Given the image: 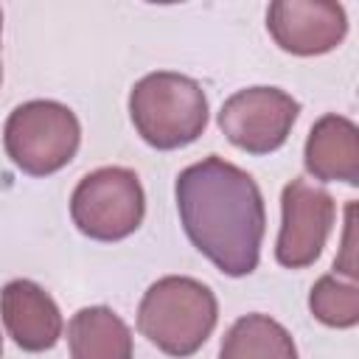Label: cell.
Listing matches in <instances>:
<instances>
[{
  "label": "cell",
  "instance_id": "6da1fadb",
  "mask_svg": "<svg viewBox=\"0 0 359 359\" xmlns=\"http://www.w3.org/2000/svg\"><path fill=\"white\" fill-rule=\"evenodd\" d=\"M174 196L185 236L216 269L241 278L258 266L266 213L244 168L210 154L180 171Z\"/></svg>",
  "mask_w": 359,
  "mask_h": 359
},
{
  "label": "cell",
  "instance_id": "7a4b0ae2",
  "mask_svg": "<svg viewBox=\"0 0 359 359\" xmlns=\"http://www.w3.org/2000/svg\"><path fill=\"white\" fill-rule=\"evenodd\" d=\"M219 303L210 286L185 275H165L154 280L140 306L137 328L163 353L185 359L196 353L213 334Z\"/></svg>",
  "mask_w": 359,
  "mask_h": 359
},
{
  "label": "cell",
  "instance_id": "3957f363",
  "mask_svg": "<svg viewBox=\"0 0 359 359\" xmlns=\"http://www.w3.org/2000/svg\"><path fill=\"white\" fill-rule=\"evenodd\" d=\"M129 118L137 135L160 151L194 143L208 126V98L199 81L174 70L143 76L129 93Z\"/></svg>",
  "mask_w": 359,
  "mask_h": 359
},
{
  "label": "cell",
  "instance_id": "277c9868",
  "mask_svg": "<svg viewBox=\"0 0 359 359\" xmlns=\"http://www.w3.org/2000/svg\"><path fill=\"white\" fill-rule=\"evenodd\" d=\"M79 140L81 126L76 112L48 98L20 104L3 129L6 154L31 177H48L65 168L76 157Z\"/></svg>",
  "mask_w": 359,
  "mask_h": 359
},
{
  "label": "cell",
  "instance_id": "5b68a950",
  "mask_svg": "<svg viewBox=\"0 0 359 359\" xmlns=\"http://www.w3.org/2000/svg\"><path fill=\"white\" fill-rule=\"evenodd\" d=\"M146 213V196L137 174L123 165H104L79 180L70 196L73 224L95 241H121L132 236Z\"/></svg>",
  "mask_w": 359,
  "mask_h": 359
},
{
  "label": "cell",
  "instance_id": "8992f818",
  "mask_svg": "<svg viewBox=\"0 0 359 359\" xmlns=\"http://www.w3.org/2000/svg\"><path fill=\"white\" fill-rule=\"evenodd\" d=\"M300 115V104L278 87H247L233 93L219 109V129L247 154L280 149Z\"/></svg>",
  "mask_w": 359,
  "mask_h": 359
},
{
  "label": "cell",
  "instance_id": "52a82bcc",
  "mask_svg": "<svg viewBox=\"0 0 359 359\" xmlns=\"http://www.w3.org/2000/svg\"><path fill=\"white\" fill-rule=\"evenodd\" d=\"M280 210H283V222L275 241L278 264L286 269L311 266L320 258L334 227V216H337L334 196L325 188L297 177L283 188Z\"/></svg>",
  "mask_w": 359,
  "mask_h": 359
},
{
  "label": "cell",
  "instance_id": "ba28073f",
  "mask_svg": "<svg viewBox=\"0 0 359 359\" xmlns=\"http://www.w3.org/2000/svg\"><path fill=\"white\" fill-rule=\"evenodd\" d=\"M266 28L286 53L320 56L345 39L348 17L328 0H278L266 11Z\"/></svg>",
  "mask_w": 359,
  "mask_h": 359
},
{
  "label": "cell",
  "instance_id": "9c48e42d",
  "mask_svg": "<svg viewBox=\"0 0 359 359\" xmlns=\"http://www.w3.org/2000/svg\"><path fill=\"white\" fill-rule=\"evenodd\" d=\"M0 317L8 337L31 353L50 351L62 337V314L53 297L34 280L17 278L0 289Z\"/></svg>",
  "mask_w": 359,
  "mask_h": 359
},
{
  "label": "cell",
  "instance_id": "30bf717a",
  "mask_svg": "<svg viewBox=\"0 0 359 359\" xmlns=\"http://www.w3.org/2000/svg\"><path fill=\"white\" fill-rule=\"evenodd\" d=\"M306 171L323 182H359V129L351 118L328 112L323 115L309 137L303 151Z\"/></svg>",
  "mask_w": 359,
  "mask_h": 359
},
{
  "label": "cell",
  "instance_id": "8fae6325",
  "mask_svg": "<svg viewBox=\"0 0 359 359\" xmlns=\"http://www.w3.org/2000/svg\"><path fill=\"white\" fill-rule=\"evenodd\" d=\"M73 359H132V331L107 306L79 309L67 325Z\"/></svg>",
  "mask_w": 359,
  "mask_h": 359
},
{
  "label": "cell",
  "instance_id": "7c38bea8",
  "mask_svg": "<svg viewBox=\"0 0 359 359\" xmlns=\"http://www.w3.org/2000/svg\"><path fill=\"white\" fill-rule=\"evenodd\" d=\"M219 359H297V348L278 320L266 314H247L224 334Z\"/></svg>",
  "mask_w": 359,
  "mask_h": 359
},
{
  "label": "cell",
  "instance_id": "4fadbf2b",
  "mask_svg": "<svg viewBox=\"0 0 359 359\" xmlns=\"http://www.w3.org/2000/svg\"><path fill=\"white\" fill-rule=\"evenodd\" d=\"M311 314L331 328H353L359 323V289L353 283L337 280V275H323L309 294Z\"/></svg>",
  "mask_w": 359,
  "mask_h": 359
},
{
  "label": "cell",
  "instance_id": "5bb4252c",
  "mask_svg": "<svg viewBox=\"0 0 359 359\" xmlns=\"http://www.w3.org/2000/svg\"><path fill=\"white\" fill-rule=\"evenodd\" d=\"M0 28H3V11H0Z\"/></svg>",
  "mask_w": 359,
  "mask_h": 359
},
{
  "label": "cell",
  "instance_id": "9a60e30c",
  "mask_svg": "<svg viewBox=\"0 0 359 359\" xmlns=\"http://www.w3.org/2000/svg\"><path fill=\"white\" fill-rule=\"evenodd\" d=\"M0 353H3V339H0Z\"/></svg>",
  "mask_w": 359,
  "mask_h": 359
},
{
  "label": "cell",
  "instance_id": "2e32d148",
  "mask_svg": "<svg viewBox=\"0 0 359 359\" xmlns=\"http://www.w3.org/2000/svg\"><path fill=\"white\" fill-rule=\"evenodd\" d=\"M0 79H3V67H0Z\"/></svg>",
  "mask_w": 359,
  "mask_h": 359
}]
</instances>
